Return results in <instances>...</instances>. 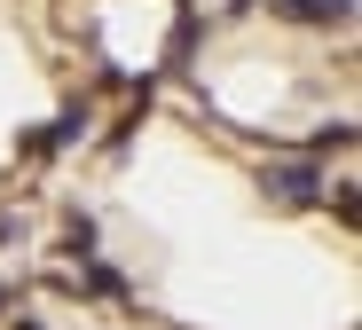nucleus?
I'll return each instance as SVG.
<instances>
[{
    "mask_svg": "<svg viewBox=\"0 0 362 330\" xmlns=\"http://www.w3.org/2000/svg\"><path fill=\"white\" fill-rule=\"evenodd\" d=\"M268 189H284V196H291V205H308V196H315V173H276Z\"/></svg>",
    "mask_w": 362,
    "mask_h": 330,
    "instance_id": "nucleus-1",
    "label": "nucleus"
}]
</instances>
